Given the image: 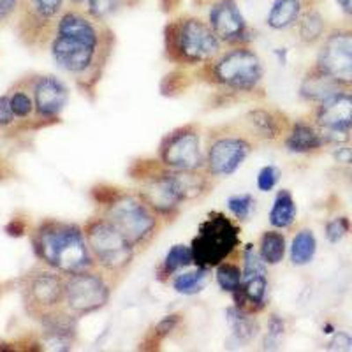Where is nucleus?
<instances>
[{"label":"nucleus","mask_w":352,"mask_h":352,"mask_svg":"<svg viewBox=\"0 0 352 352\" xmlns=\"http://www.w3.org/2000/svg\"><path fill=\"white\" fill-rule=\"evenodd\" d=\"M113 43L115 37L104 21L81 9H67L56 21L50 48L62 71L76 78L85 90H92L102 78Z\"/></svg>","instance_id":"f257e3e1"},{"label":"nucleus","mask_w":352,"mask_h":352,"mask_svg":"<svg viewBox=\"0 0 352 352\" xmlns=\"http://www.w3.org/2000/svg\"><path fill=\"white\" fill-rule=\"evenodd\" d=\"M32 247L41 263L64 275L97 268L80 224L44 219L32 231Z\"/></svg>","instance_id":"f03ea898"},{"label":"nucleus","mask_w":352,"mask_h":352,"mask_svg":"<svg viewBox=\"0 0 352 352\" xmlns=\"http://www.w3.org/2000/svg\"><path fill=\"white\" fill-rule=\"evenodd\" d=\"M220 44L210 23L197 16L185 14L166 25V56L176 65L206 64L219 55Z\"/></svg>","instance_id":"7ed1b4c3"},{"label":"nucleus","mask_w":352,"mask_h":352,"mask_svg":"<svg viewBox=\"0 0 352 352\" xmlns=\"http://www.w3.org/2000/svg\"><path fill=\"white\" fill-rule=\"evenodd\" d=\"M102 215L134 245L136 250L148 247L160 231V217L138 190H124L102 208Z\"/></svg>","instance_id":"20e7f679"},{"label":"nucleus","mask_w":352,"mask_h":352,"mask_svg":"<svg viewBox=\"0 0 352 352\" xmlns=\"http://www.w3.org/2000/svg\"><path fill=\"white\" fill-rule=\"evenodd\" d=\"M263 62L247 44L234 46L206 62L203 76L212 85L231 92H252L263 81Z\"/></svg>","instance_id":"39448f33"},{"label":"nucleus","mask_w":352,"mask_h":352,"mask_svg":"<svg viewBox=\"0 0 352 352\" xmlns=\"http://www.w3.org/2000/svg\"><path fill=\"white\" fill-rule=\"evenodd\" d=\"M83 231L97 268L106 275H124L138 252L134 245L104 215L88 219Z\"/></svg>","instance_id":"423d86ee"},{"label":"nucleus","mask_w":352,"mask_h":352,"mask_svg":"<svg viewBox=\"0 0 352 352\" xmlns=\"http://www.w3.org/2000/svg\"><path fill=\"white\" fill-rule=\"evenodd\" d=\"M20 292L27 316L41 322L65 308V275L48 264H37L23 275Z\"/></svg>","instance_id":"0eeeda50"},{"label":"nucleus","mask_w":352,"mask_h":352,"mask_svg":"<svg viewBox=\"0 0 352 352\" xmlns=\"http://www.w3.org/2000/svg\"><path fill=\"white\" fill-rule=\"evenodd\" d=\"M240 247V228L222 212H212L201 222L197 236L192 240V256L196 266L215 268Z\"/></svg>","instance_id":"6e6552de"},{"label":"nucleus","mask_w":352,"mask_h":352,"mask_svg":"<svg viewBox=\"0 0 352 352\" xmlns=\"http://www.w3.org/2000/svg\"><path fill=\"white\" fill-rule=\"evenodd\" d=\"M109 296L111 282L96 268L65 275V308L78 319L104 308Z\"/></svg>","instance_id":"1a4fd4ad"},{"label":"nucleus","mask_w":352,"mask_h":352,"mask_svg":"<svg viewBox=\"0 0 352 352\" xmlns=\"http://www.w3.org/2000/svg\"><path fill=\"white\" fill-rule=\"evenodd\" d=\"M254 141L245 131L229 129L228 132L212 134L206 148V171L213 178H224L236 173L247 157L252 153Z\"/></svg>","instance_id":"9d476101"},{"label":"nucleus","mask_w":352,"mask_h":352,"mask_svg":"<svg viewBox=\"0 0 352 352\" xmlns=\"http://www.w3.org/2000/svg\"><path fill=\"white\" fill-rule=\"evenodd\" d=\"M159 160L166 168L178 171L206 169L199 127L188 124L166 134L159 144Z\"/></svg>","instance_id":"9b49d317"},{"label":"nucleus","mask_w":352,"mask_h":352,"mask_svg":"<svg viewBox=\"0 0 352 352\" xmlns=\"http://www.w3.org/2000/svg\"><path fill=\"white\" fill-rule=\"evenodd\" d=\"M317 65L340 83H352V28H335L326 36Z\"/></svg>","instance_id":"f8f14e48"},{"label":"nucleus","mask_w":352,"mask_h":352,"mask_svg":"<svg viewBox=\"0 0 352 352\" xmlns=\"http://www.w3.org/2000/svg\"><path fill=\"white\" fill-rule=\"evenodd\" d=\"M140 196L155 210L160 219L175 220V217L180 212V206L184 204L175 180H173L171 169L164 168L157 176L150 180L141 182Z\"/></svg>","instance_id":"ddd939ff"},{"label":"nucleus","mask_w":352,"mask_h":352,"mask_svg":"<svg viewBox=\"0 0 352 352\" xmlns=\"http://www.w3.org/2000/svg\"><path fill=\"white\" fill-rule=\"evenodd\" d=\"M208 23L220 43L240 46L250 39L247 21L234 0H215L210 9Z\"/></svg>","instance_id":"4468645a"},{"label":"nucleus","mask_w":352,"mask_h":352,"mask_svg":"<svg viewBox=\"0 0 352 352\" xmlns=\"http://www.w3.org/2000/svg\"><path fill=\"white\" fill-rule=\"evenodd\" d=\"M32 94L39 127L55 122L67 106V87L55 76H32Z\"/></svg>","instance_id":"2eb2a0df"},{"label":"nucleus","mask_w":352,"mask_h":352,"mask_svg":"<svg viewBox=\"0 0 352 352\" xmlns=\"http://www.w3.org/2000/svg\"><path fill=\"white\" fill-rule=\"evenodd\" d=\"M243 127L252 138L261 141H276L287 136L291 124L278 109L256 108L250 109L241 120Z\"/></svg>","instance_id":"dca6fc26"},{"label":"nucleus","mask_w":352,"mask_h":352,"mask_svg":"<svg viewBox=\"0 0 352 352\" xmlns=\"http://www.w3.org/2000/svg\"><path fill=\"white\" fill-rule=\"evenodd\" d=\"M316 124L322 131L349 132L352 129V94L336 92L316 111Z\"/></svg>","instance_id":"f3484780"},{"label":"nucleus","mask_w":352,"mask_h":352,"mask_svg":"<svg viewBox=\"0 0 352 352\" xmlns=\"http://www.w3.org/2000/svg\"><path fill=\"white\" fill-rule=\"evenodd\" d=\"M8 96L9 104H11L14 116H16L18 124H20L21 132L32 131V129L39 127L36 122V102H34L32 94V76L16 81L8 92Z\"/></svg>","instance_id":"a211bd4d"},{"label":"nucleus","mask_w":352,"mask_h":352,"mask_svg":"<svg viewBox=\"0 0 352 352\" xmlns=\"http://www.w3.org/2000/svg\"><path fill=\"white\" fill-rule=\"evenodd\" d=\"M324 144L326 141L317 124L314 125L307 120L294 122L284 138V146L292 153H312Z\"/></svg>","instance_id":"6ab92c4d"},{"label":"nucleus","mask_w":352,"mask_h":352,"mask_svg":"<svg viewBox=\"0 0 352 352\" xmlns=\"http://www.w3.org/2000/svg\"><path fill=\"white\" fill-rule=\"evenodd\" d=\"M344 83L329 76L328 72H324L319 65L312 67L307 72V76L303 78L301 83L300 94L307 100H314V102H322L324 99L331 97L333 94L342 92Z\"/></svg>","instance_id":"aec40b11"},{"label":"nucleus","mask_w":352,"mask_h":352,"mask_svg":"<svg viewBox=\"0 0 352 352\" xmlns=\"http://www.w3.org/2000/svg\"><path fill=\"white\" fill-rule=\"evenodd\" d=\"M303 12L301 0H275L270 9L268 25L275 30H284L300 20Z\"/></svg>","instance_id":"412c9836"},{"label":"nucleus","mask_w":352,"mask_h":352,"mask_svg":"<svg viewBox=\"0 0 352 352\" xmlns=\"http://www.w3.org/2000/svg\"><path fill=\"white\" fill-rule=\"evenodd\" d=\"M296 204L289 190H280L275 196L273 208L270 210V224L275 229H289L296 222Z\"/></svg>","instance_id":"4be33fe9"},{"label":"nucleus","mask_w":352,"mask_h":352,"mask_svg":"<svg viewBox=\"0 0 352 352\" xmlns=\"http://www.w3.org/2000/svg\"><path fill=\"white\" fill-rule=\"evenodd\" d=\"M194 264V256H192V248L187 247V245H173L171 250L168 252L166 259L162 261L159 268V278L162 282L169 276L176 275V273L180 272V270L188 268V266H192Z\"/></svg>","instance_id":"5701e85b"},{"label":"nucleus","mask_w":352,"mask_h":352,"mask_svg":"<svg viewBox=\"0 0 352 352\" xmlns=\"http://www.w3.org/2000/svg\"><path fill=\"white\" fill-rule=\"evenodd\" d=\"M285 247H287V240H285L284 232H280L278 229L264 231L259 240V256L266 264L275 266L284 261Z\"/></svg>","instance_id":"b1692460"},{"label":"nucleus","mask_w":352,"mask_h":352,"mask_svg":"<svg viewBox=\"0 0 352 352\" xmlns=\"http://www.w3.org/2000/svg\"><path fill=\"white\" fill-rule=\"evenodd\" d=\"M208 268H203V266H196L190 272H182L178 275H175L171 278V285L176 292L185 294V296H192L197 294L199 291H203V287L206 285L208 280Z\"/></svg>","instance_id":"393cba45"},{"label":"nucleus","mask_w":352,"mask_h":352,"mask_svg":"<svg viewBox=\"0 0 352 352\" xmlns=\"http://www.w3.org/2000/svg\"><path fill=\"white\" fill-rule=\"evenodd\" d=\"M317 252V240L310 229H301L291 243V261L296 266H305L314 259Z\"/></svg>","instance_id":"a878e982"},{"label":"nucleus","mask_w":352,"mask_h":352,"mask_svg":"<svg viewBox=\"0 0 352 352\" xmlns=\"http://www.w3.org/2000/svg\"><path fill=\"white\" fill-rule=\"evenodd\" d=\"M298 23V34H300V39L305 44H314L322 37L326 30L324 18L320 16L316 9H308V11L301 12Z\"/></svg>","instance_id":"bb28decb"},{"label":"nucleus","mask_w":352,"mask_h":352,"mask_svg":"<svg viewBox=\"0 0 352 352\" xmlns=\"http://www.w3.org/2000/svg\"><path fill=\"white\" fill-rule=\"evenodd\" d=\"M215 278L222 291L232 294L236 289H240L241 280H243V270L232 261H224L215 266Z\"/></svg>","instance_id":"cd10ccee"},{"label":"nucleus","mask_w":352,"mask_h":352,"mask_svg":"<svg viewBox=\"0 0 352 352\" xmlns=\"http://www.w3.org/2000/svg\"><path fill=\"white\" fill-rule=\"evenodd\" d=\"M124 4L125 0H87L85 6H87V12L90 16L99 21H106Z\"/></svg>","instance_id":"c85d7f7f"},{"label":"nucleus","mask_w":352,"mask_h":352,"mask_svg":"<svg viewBox=\"0 0 352 352\" xmlns=\"http://www.w3.org/2000/svg\"><path fill=\"white\" fill-rule=\"evenodd\" d=\"M228 208L238 220H248L256 210V199L250 194H236L228 199Z\"/></svg>","instance_id":"c756f323"},{"label":"nucleus","mask_w":352,"mask_h":352,"mask_svg":"<svg viewBox=\"0 0 352 352\" xmlns=\"http://www.w3.org/2000/svg\"><path fill=\"white\" fill-rule=\"evenodd\" d=\"M18 132H21L20 124L9 104V96L4 94L0 96V134L8 136V134H18Z\"/></svg>","instance_id":"7c9ffc66"},{"label":"nucleus","mask_w":352,"mask_h":352,"mask_svg":"<svg viewBox=\"0 0 352 352\" xmlns=\"http://www.w3.org/2000/svg\"><path fill=\"white\" fill-rule=\"evenodd\" d=\"M280 169L276 166H264L257 175V188L261 192H272L276 184L280 182Z\"/></svg>","instance_id":"2f4dec72"},{"label":"nucleus","mask_w":352,"mask_h":352,"mask_svg":"<svg viewBox=\"0 0 352 352\" xmlns=\"http://www.w3.org/2000/svg\"><path fill=\"white\" fill-rule=\"evenodd\" d=\"M349 231H351V222L347 217H336L326 224V238L331 243H338L342 238L347 236Z\"/></svg>","instance_id":"473e14b6"},{"label":"nucleus","mask_w":352,"mask_h":352,"mask_svg":"<svg viewBox=\"0 0 352 352\" xmlns=\"http://www.w3.org/2000/svg\"><path fill=\"white\" fill-rule=\"evenodd\" d=\"M178 322H180V316H178V314H175V316L164 317V319L160 320L159 324L155 326V336H157V338H159V340H162L164 336H168L169 333H171L173 329L178 326Z\"/></svg>","instance_id":"72a5a7b5"},{"label":"nucleus","mask_w":352,"mask_h":352,"mask_svg":"<svg viewBox=\"0 0 352 352\" xmlns=\"http://www.w3.org/2000/svg\"><path fill=\"white\" fill-rule=\"evenodd\" d=\"M20 2L21 0H0V23L8 21L14 12H18Z\"/></svg>","instance_id":"f704fd0d"},{"label":"nucleus","mask_w":352,"mask_h":352,"mask_svg":"<svg viewBox=\"0 0 352 352\" xmlns=\"http://www.w3.org/2000/svg\"><path fill=\"white\" fill-rule=\"evenodd\" d=\"M335 159L342 164H352V148L351 146H344L335 152Z\"/></svg>","instance_id":"c9c22d12"},{"label":"nucleus","mask_w":352,"mask_h":352,"mask_svg":"<svg viewBox=\"0 0 352 352\" xmlns=\"http://www.w3.org/2000/svg\"><path fill=\"white\" fill-rule=\"evenodd\" d=\"M338 4H340L342 11H344L349 18H352V0H338Z\"/></svg>","instance_id":"e433bc0d"},{"label":"nucleus","mask_w":352,"mask_h":352,"mask_svg":"<svg viewBox=\"0 0 352 352\" xmlns=\"http://www.w3.org/2000/svg\"><path fill=\"white\" fill-rule=\"evenodd\" d=\"M72 2H74V4H76V6H85V4H87V0H72Z\"/></svg>","instance_id":"4c0bfd02"},{"label":"nucleus","mask_w":352,"mask_h":352,"mask_svg":"<svg viewBox=\"0 0 352 352\" xmlns=\"http://www.w3.org/2000/svg\"><path fill=\"white\" fill-rule=\"evenodd\" d=\"M0 180H2V171H0Z\"/></svg>","instance_id":"58836bf2"}]
</instances>
